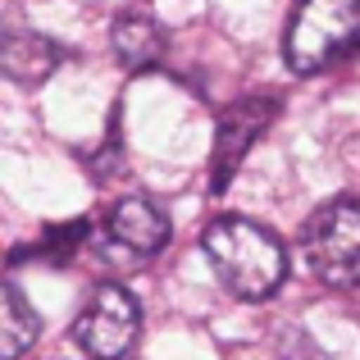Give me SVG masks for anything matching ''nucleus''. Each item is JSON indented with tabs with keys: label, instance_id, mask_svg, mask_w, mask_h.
Here are the masks:
<instances>
[{
	"label": "nucleus",
	"instance_id": "obj_3",
	"mask_svg": "<svg viewBox=\"0 0 360 360\" xmlns=\"http://www.w3.org/2000/svg\"><path fill=\"white\" fill-rule=\"evenodd\" d=\"M301 255L324 288H360V201L333 196L301 229Z\"/></svg>",
	"mask_w": 360,
	"mask_h": 360
},
{
	"label": "nucleus",
	"instance_id": "obj_7",
	"mask_svg": "<svg viewBox=\"0 0 360 360\" xmlns=\"http://www.w3.org/2000/svg\"><path fill=\"white\" fill-rule=\"evenodd\" d=\"M110 51H115V60L128 73H146L165 60V32L146 14H123L110 27Z\"/></svg>",
	"mask_w": 360,
	"mask_h": 360
},
{
	"label": "nucleus",
	"instance_id": "obj_1",
	"mask_svg": "<svg viewBox=\"0 0 360 360\" xmlns=\"http://www.w3.org/2000/svg\"><path fill=\"white\" fill-rule=\"evenodd\" d=\"M201 246H205V260H210L214 278L238 301H264L288 278V246L255 219L219 214L205 229Z\"/></svg>",
	"mask_w": 360,
	"mask_h": 360
},
{
	"label": "nucleus",
	"instance_id": "obj_5",
	"mask_svg": "<svg viewBox=\"0 0 360 360\" xmlns=\"http://www.w3.org/2000/svg\"><path fill=\"white\" fill-rule=\"evenodd\" d=\"M274 115H278V96H274V91H264V96H242L219 115V123H214V155H210V192L214 196L233 183V174L242 169L246 150H251L255 137L274 123Z\"/></svg>",
	"mask_w": 360,
	"mask_h": 360
},
{
	"label": "nucleus",
	"instance_id": "obj_8",
	"mask_svg": "<svg viewBox=\"0 0 360 360\" xmlns=\"http://www.w3.org/2000/svg\"><path fill=\"white\" fill-rule=\"evenodd\" d=\"M64 60V46L51 41V37L41 32H14L5 41V51H0V64H5V73L14 82H23V87H32V82H46L55 69H60Z\"/></svg>",
	"mask_w": 360,
	"mask_h": 360
},
{
	"label": "nucleus",
	"instance_id": "obj_10",
	"mask_svg": "<svg viewBox=\"0 0 360 360\" xmlns=\"http://www.w3.org/2000/svg\"><path fill=\"white\" fill-rule=\"evenodd\" d=\"M91 233V219H64V224H51V229L41 233L32 246H23V251H14L9 260L23 264V260H46V264H69L73 255H78V246L87 242Z\"/></svg>",
	"mask_w": 360,
	"mask_h": 360
},
{
	"label": "nucleus",
	"instance_id": "obj_9",
	"mask_svg": "<svg viewBox=\"0 0 360 360\" xmlns=\"http://www.w3.org/2000/svg\"><path fill=\"white\" fill-rule=\"evenodd\" d=\"M37 338H41V315L23 301L14 283H5L0 288V352H5V360H18Z\"/></svg>",
	"mask_w": 360,
	"mask_h": 360
},
{
	"label": "nucleus",
	"instance_id": "obj_4",
	"mask_svg": "<svg viewBox=\"0 0 360 360\" xmlns=\"http://www.w3.org/2000/svg\"><path fill=\"white\" fill-rule=\"evenodd\" d=\"M137 328H141V310L132 301V292L119 288V283H101L73 319V342L91 360H123L137 342Z\"/></svg>",
	"mask_w": 360,
	"mask_h": 360
},
{
	"label": "nucleus",
	"instance_id": "obj_2",
	"mask_svg": "<svg viewBox=\"0 0 360 360\" xmlns=\"http://www.w3.org/2000/svg\"><path fill=\"white\" fill-rule=\"evenodd\" d=\"M360 51V0H297L283 32V60L292 73L315 78Z\"/></svg>",
	"mask_w": 360,
	"mask_h": 360
},
{
	"label": "nucleus",
	"instance_id": "obj_6",
	"mask_svg": "<svg viewBox=\"0 0 360 360\" xmlns=\"http://www.w3.org/2000/svg\"><path fill=\"white\" fill-rule=\"evenodd\" d=\"M105 242L128 255H155L169 242V214L150 196H123L105 214Z\"/></svg>",
	"mask_w": 360,
	"mask_h": 360
}]
</instances>
